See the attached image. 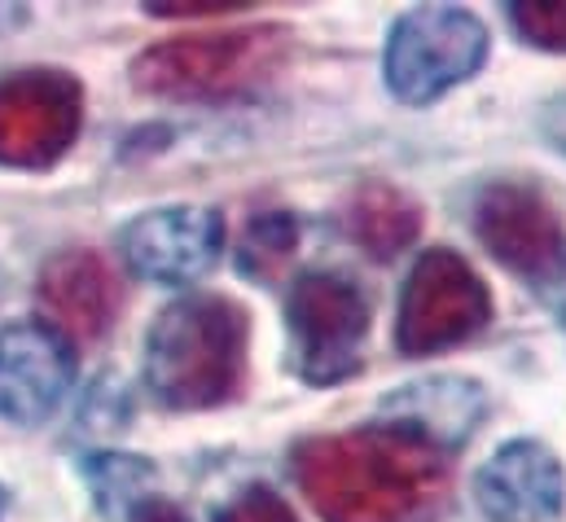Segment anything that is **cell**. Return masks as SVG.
I'll use <instances>...</instances> for the list:
<instances>
[{
    "instance_id": "6da1fadb",
    "label": "cell",
    "mask_w": 566,
    "mask_h": 522,
    "mask_svg": "<svg viewBox=\"0 0 566 522\" xmlns=\"http://www.w3.org/2000/svg\"><path fill=\"white\" fill-rule=\"evenodd\" d=\"M294 479L325 522H434L452 492L443 452L396 426L298 443Z\"/></svg>"
},
{
    "instance_id": "7a4b0ae2",
    "label": "cell",
    "mask_w": 566,
    "mask_h": 522,
    "mask_svg": "<svg viewBox=\"0 0 566 522\" xmlns=\"http://www.w3.org/2000/svg\"><path fill=\"white\" fill-rule=\"evenodd\" d=\"M247 312L220 294L171 303L145 338V387L163 408H211L242 383Z\"/></svg>"
},
{
    "instance_id": "3957f363",
    "label": "cell",
    "mask_w": 566,
    "mask_h": 522,
    "mask_svg": "<svg viewBox=\"0 0 566 522\" xmlns=\"http://www.w3.org/2000/svg\"><path fill=\"white\" fill-rule=\"evenodd\" d=\"M290 31L260 22L242 31L176 35L145 49L133 62V84L171 102H224L264 88L285 66Z\"/></svg>"
},
{
    "instance_id": "277c9868",
    "label": "cell",
    "mask_w": 566,
    "mask_h": 522,
    "mask_svg": "<svg viewBox=\"0 0 566 522\" xmlns=\"http://www.w3.org/2000/svg\"><path fill=\"white\" fill-rule=\"evenodd\" d=\"M488 58V31L470 9L422 4L409 9L387 40V84L400 102L426 106L443 97L452 84L470 80Z\"/></svg>"
},
{
    "instance_id": "5b68a950",
    "label": "cell",
    "mask_w": 566,
    "mask_h": 522,
    "mask_svg": "<svg viewBox=\"0 0 566 522\" xmlns=\"http://www.w3.org/2000/svg\"><path fill=\"white\" fill-rule=\"evenodd\" d=\"M285 312L294 334V365L307 383L329 387L356 369L360 343L369 334V303L347 276L338 272L298 276L290 285Z\"/></svg>"
},
{
    "instance_id": "8992f818",
    "label": "cell",
    "mask_w": 566,
    "mask_h": 522,
    "mask_svg": "<svg viewBox=\"0 0 566 522\" xmlns=\"http://www.w3.org/2000/svg\"><path fill=\"white\" fill-rule=\"evenodd\" d=\"M492 321V294L483 276L452 251H426L400 299L396 343L409 356H430L465 343Z\"/></svg>"
},
{
    "instance_id": "52a82bcc",
    "label": "cell",
    "mask_w": 566,
    "mask_h": 522,
    "mask_svg": "<svg viewBox=\"0 0 566 522\" xmlns=\"http://www.w3.org/2000/svg\"><path fill=\"white\" fill-rule=\"evenodd\" d=\"M84 88L66 71H13L0 80V167H53L80 136Z\"/></svg>"
},
{
    "instance_id": "ba28073f",
    "label": "cell",
    "mask_w": 566,
    "mask_h": 522,
    "mask_svg": "<svg viewBox=\"0 0 566 522\" xmlns=\"http://www.w3.org/2000/svg\"><path fill=\"white\" fill-rule=\"evenodd\" d=\"M75 383L71 338L44 321H18L0 330V417L13 426H40L57 413Z\"/></svg>"
},
{
    "instance_id": "9c48e42d",
    "label": "cell",
    "mask_w": 566,
    "mask_h": 522,
    "mask_svg": "<svg viewBox=\"0 0 566 522\" xmlns=\"http://www.w3.org/2000/svg\"><path fill=\"white\" fill-rule=\"evenodd\" d=\"M224 220L207 207H163L137 216L119 233L128 268L154 285H189L220 255Z\"/></svg>"
},
{
    "instance_id": "30bf717a",
    "label": "cell",
    "mask_w": 566,
    "mask_h": 522,
    "mask_svg": "<svg viewBox=\"0 0 566 522\" xmlns=\"http://www.w3.org/2000/svg\"><path fill=\"white\" fill-rule=\"evenodd\" d=\"M479 242L523 276H545L563 260V229L554 207L523 185H492L479 194L474 207Z\"/></svg>"
},
{
    "instance_id": "8fae6325",
    "label": "cell",
    "mask_w": 566,
    "mask_h": 522,
    "mask_svg": "<svg viewBox=\"0 0 566 522\" xmlns=\"http://www.w3.org/2000/svg\"><path fill=\"white\" fill-rule=\"evenodd\" d=\"M479 505L496 522H549L563 514V466L549 448L518 439L505 443L474 479Z\"/></svg>"
},
{
    "instance_id": "7c38bea8",
    "label": "cell",
    "mask_w": 566,
    "mask_h": 522,
    "mask_svg": "<svg viewBox=\"0 0 566 522\" xmlns=\"http://www.w3.org/2000/svg\"><path fill=\"white\" fill-rule=\"evenodd\" d=\"M40 303L57 321L53 330H62L66 338L93 343L115 325L124 290H119L111 263L102 260L97 251H66V255L44 263Z\"/></svg>"
},
{
    "instance_id": "4fadbf2b",
    "label": "cell",
    "mask_w": 566,
    "mask_h": 522,
    "mask_svg": "<svg viewBox=\"0 0 566 522\" xmlns=\"http://www.w3.org/2000/svg\"><path fill=\"white\" fill-rule=\"evenodd\" d=\"M387 417L396 430L422 439L430 448L465 443L470 430L483 417V392L465 378H426L418 387H405L400 395L387 399Z\"/></svg>"
},
{
    "instance_id": "5bb4252c",
    "label": "cell",
    "mask_w": 566,
    "mask_h": 522,
    "mask_svg": "<svg viewBox=\"0 0 566 522\" xmlns=\"http://www.w3.org/2000/svg\"><path fill=\"white\" fill-rule=\"evenodd\" d=\"M343 229L374 260H391V255H400V251H409L418 242L422 207L413 198H405L400 189H391V185H365L347 202Z\"/></svg>"
},
{
    "instance_id": "9a60e30c",
    "label": "cell",
    "mask_w": 566,
    "mask_h": 522,
    "mask_svg": "<svg viewBox=\"0 0 566 522\" xmlns=\"http://www.w3.org/2000/svg\"><path fill=\"white\" fill-rule=\"evenodd\" d=\"M84 479L97 497L102 514H124L128 505L137 510L145 497V483L154 479V470L145 466L142 457H88L84 461Z\"/></svg>"
},
{
    "instance_id": "2e32d148",
    "label": "cell",
    "mask_w": 566,
    "mask_h": 522,
    "mask_svg": "<svg viewBox=\"0 0 566 522\" xmlns=\"http://www.w3.org/2000/svg\"><path fill=\"white\" fill-rule=\"evenodd\" d=\"M290 251H294V220L290 216H260L242 242V272L255 281H273V272L290 260Z\"/></svg>"
},
{
    "instance_id": "e0dca14e",
    "label": "cell",
    "mask_w": 566,
    "mask_h": 522,
    "mask_svg": "<svg viewBox=\"0 0 566 522\" xmlns=\"http://www.w3.org/2000/svg\"><path fill=\"white\" fill-rule=\"evenodd\" d=\"M510 22L536 49L566 53V0H523V4H510Z\"/></svg>"
},
{
    "instance_id": "ac0fdd59",
    "label": "cell",
    "mask_w": 566,
    "mask_h": 522,
    "mask_svg": "<svg viewBox=\"0 0 566 522\" xmlns=\"http://www.w3.org/2000/svg\"><path fill=\"white\" fill-rule=\"evenodd\" d=\"M211 522H298V519H294V510L285 505L277 492H269V488H247V492H238L229 505H220Z\"/></svg>"
},
{
    "instance_id": "d6986e66",
    "label": "cell",
    "mask_w": 566,
    "mask_h": 522,
    "mask_svg": "<svg viewBox=\"0 0 566 522\" xmlns=\"http://www.w3.org/2000/svg\"><path fill=\"white\" fill-rule=\"evenodd\" d=\"M229 9H238V4H229V0H185V4H167V0H154V4H149V13H154V18H189V13H229Z\"/></svg>"
},
{
    "instance_id": "ffe728a7",
    "label": "cell",
    "mask_w": 566,
    "mask_h": 522,
    "mask_svg": "<svg viewBox=\"0 0 566 522\" xmlns=\"http://www.w3.org/2000/svg\"><path fill=\"white\" fill-rule=\"evenodd\" d=\"M133 522H185V514H180L176 505H167V501L149 497V501H142V505H137Z\"/></svg>"
},
{
    "instance_id": "44dd1931",
    "label": "cell",
    "mask_w": 566,
    "mask_h": 522,
    "mask_svg": "<svg viewBox=\"0 0 566 522\" xmlns=\"http://www.w3.org/2000/svg\"><path fill=\"white\" fill-rule=\"evenodd\" d=\"M545 136L554 140V149L566 154V97H558V102L545 111Z\"/></svg>"
},
{
    "instance_id": "7402d4cb",
    "label": "cell",
    "mask_w": 566,
    "mask_h": 522,
    "mask_svg": "<svg viewBox=\"0 0 566 522\" xmlns=\"http://www.w3.org/2000/svg\"><path fill=\"white\" fill-rule=\"evenodd\" d=\"M4 510H9V492L0 488V519H4Z\"/></svg>"
}]
</instances>
